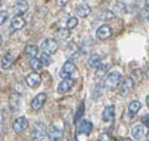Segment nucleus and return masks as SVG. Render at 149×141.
I'll return each mask as SVG.
<instances>
[{"instance_id": "obj_1", "label": "nucleus", "mask_w": 149, "mask_h": 141, "mask_svg": "<svg viewBox=\"0 0 149 141\" xmlns=\"http://www.w3.org/2000/svg\"><path fill=\"white\" fill-rule=\"evenodd\" d=\"M120 82H122V74L118 72H112L106 78L104 87L108 89V91H114L116 88H118Z\"/></svg>"}, {"instance_id": "obj_2", "label": "nucleus", "mask_w": 149, "mask_h": 141, "mask_svg": "<svg viewBox=\"0 0 149 141\" xmlns=\"http://www.w3.org/2000/svg\"><path fill=\"white\" fill-rule=\"evenodd\" d=\"M76 66L72 61H67V62H65L62 68H61V72H60V76L62 77V79H67V78H72L74 76V73H76Z\"/></svg>"}, {"instance_id": "obj_3", "label": "nucleus", "mask_w": 149, "mask_h": 141, "mask_svg": "<svg viewBox=\"0 0 149 141\" xmlns=\"http://www.w3.org/2000/svg\"><path fill=\"white\" fill-rule=\"evenodd\" d=\"M47 134V129L44 123L41 121H37V123L34 124L32 126V130H31V135L35 140H42L45 138V135Z\"/></svg>"}, {"instance_id": "obj_4", "label": "nucleus", "mask_w": 149, "mask_h": 141, "mask_svg": "<svg viewBox=\"0 0 149 141\" xmlns=\"http://www.w3.org/2000/svg\"><path fill=\"white\" fill-rule=\"evenodd\" d=\"M41 48H42L45 55L51 56L58 50V44H57V41L54 39H46L42 44H41Z\"/></svg>"}, {"instance_id": "obj_5", "label": "nucleus", "mask_w": 149, "mask_h": 141, "mask_svg": "<svg viewBox=\"0 0 149 141\" xmlns=\"http://www.w3.org/2000/svg\"><path fill=\"white\" fill-rule=\"evenodd\" d=\"M27 126H29V121H27V119L24 116H20V118H17V119L14 120L13 130L17 134H21L22 131H25L27 129Z\"/></svg>"}, {"instance_id": "obj_6", "label": "nucleus", "mask_w": 149, "mask_h": 141, "mask_svg": "<svg viewBox=\"0 0 149 141\" xmlns=\"http://www.w3.org/2000/svg\"><path fill=\"white\" fill-rule=\"evenodd\" d=\"M17 55L15 51H9L8 53H5V56L1 59V68L3 69H9L14 64V62L16 61Z\"/></svg>"}, {"instance_id": "obj_7", "label": "nucleus", "mask_w": 149, "mask_h": 141, "mask_svg": "<svg viewBox=\"0 0 149 141\" xmlns=\"http://www.w3.org/2000/svg\"><path fill=\"white\" fill-rule=\"evenodd\" d=\"M46 100H47V95H46V93H39L37 95H35V98L31 100V108L34 110H40L41 108L45 105Z\"/></svg>"}, {"instance_id": "obj_8", "label": "nucleus", "mask_w": 149, "mask_h": 141, "mask_svg": "<svg viewBox=\"0 0 149 141\" xmlns=\"http://www.w3.org/2000/svg\"><path fill=\"white\" fill-rule=\"evenodd\" d=\"M74 84V79L73 78H67V79H62L61 82L58 83V87H57V92L60 94H65L71 91V88L73 87Z\"/></svg>"}, {"instance_id": "obj_9", "label": "nucleus", "mask_w": 149, "mask_h": 141, "mask_svg": "<svg viewBox=\"0 0 149 141\" xmlns=\"http://www.w3.org/2000/svg\"><path fill=\"white\" fill-rule=\"evenodd\" d=\"M41 83V76L36 72H32L26 76V84L31 88H37Z\"/></svg>"}, {"instance_id": "obj_10", "label": "nucleus", "mask_w": 149, "mask_h": 141, "mask_svg": "<svg viewBox=\"0 0 149 141\" xmlns=\"http://www.w3.org/2000/svg\"><path fill=\"white\" fill-rule=\"evenodd\" d=\"M134 84L136 83L133 82V79L130 77L125 78V81L122 84V88H120V97H127L128 94L132 92V89L134 88Z\"/></svg>"}, {"instance_id": "obj_11", "label": "nucleus", "mask_w": 149, "mask_h": 141, "mask_svg": "<svg viewBox=\"0 0 149 141\" xmlns=\"http://www.w3.org/2000/svg\"><path fill=\"white\" fill-rule=\"evenodd\" d=\"M114 113H116V109L113 105H107L103 109V113H102V119H103V121L111 123V121L114 119Z\"/></svg>"}, {"instance_id": "obj_12", "label": "nucleus", "mask_w": 149, "mask_h": 141, "mask_svg": "<svg viewBox=\"0 0 149 141\" xmlns=\"http://www.w3.org/2000/svg\"><path fill=\"white\" fill-rule=\"evenodd\" d=\"M112 35V29L108 25H102L97 29V37L101 40H107L109 39Z\"/></svg>"}, {"instance_id": "obj_13", "label": "nucleus", "mask_w": 149, "mask_h": 141, "mask_svg": "<svg viewBox=\"0 0 149 141\" xmlns=\"http://www.w3.org/2000/svg\"><path fill=\"white\" fill-rule=\"evenodd\" d=\"M25 19L22 17L21 15H15L13 19H11V22H10V26L13 30H21L22 27L25 26Z\"/></svg>"}, {"instance_id": "obj_14", "label": "nucleus", "mask_w": 149, "mask_h": 141, "mask_svg": "<svg viewBox=\"0 0 149 141\" xmlns=\"http://www.w3.org/2000/svg\"><path fill=\"white\" fill-rule=\"evenodd\" d=\"M90 12H91V8L87 3L78 4V6L76 8V14L80 17H86V16L90 15Z\"/></svg>"}, {"instance_id": "obj_15", "label": "nucleus", "mask_w": 149, "mask_h": 141, "mask_svg": "<svg viewBox=\"0 0 149 141\" xmlns=\"http://www.w3.org/2000/svg\"><path fill=\"white\" fill-rule=\"evenodd\" d=\"M146 135V128L143 125H136L132 129V136L134 140H141Z\"/></svg>"}, {"instance_id": "obj_16", "label": "nucleus", "mask_w": 149, "mask_h": 141, "mask_svg": "<svg viewBox=\"0 0 149 141\" xmlns=\"http://www.w3.org/2000/svg\"><path fill=\"white\" fill-rule=\"evenodd\" d=\"M88 66H90L91 68L93 69H97V68H100L101 66H102V58H101V56L100 55H92L90 58H88Z\"/></svg>"}, {"instance_id": "obj_17", "label": "nucleus", "mask_w": 149, "mask_h": 141, "mask_svg": "<svg viewBox=\"0 0 149 141\" xmlns=\"http://www.w3.org/2000/svg\"><path fill=\"white\" fill-rule=\"evenodd\" d=\"M141 108H142V104H141V102H139V100H133V102H130L129 105H128V114H129V116L133 118V116L139 111V109H141Z\"/></svg>"}, {"instance_id": "obj_18", "label": "nucleus", "mask_w": 149, "mask_h": 141, "mask_svg": "<svg viewBox=\"0 0 149 141\" xmlns=\"http://www.w3.org/2000/svg\"><path fill=\"white\" fill-rule=\"evenodd\" d=\"M92 124H91V121H88V120H82L81 121V124L78 125V131L82 134H91V131H92Z\"/></svg>"}, {"instance_id": "obj_19", "label": "nucleus", "mask_w": 149, "mask_h": 141, "mask_svg": "<svg viewBox=\"0 0 149 141\" xmlns=\"http://www.w3.org/2000/svg\"><path fill=\"white\" fill-rule=\"evenodd\" d=\"M24 53H25V56H27V57H30V59L35 58L36 55L39 53V47L34 46V45H27L24 48Z\"/></svg>"}, {"instance_id": "obj_20", "label": "nucleus", "mask_w": 149, "mask_h": 141, "mask_svg": "<svg viewBox=\"0 0 149 141\" xmlns=\"http://www.w3.org/2000/svg\"><path fill=\"white\" fill-rule=\"evenodd\" d=\"M27 9H29V3L27 1H17L14 5V10L17 12V15L24 14L25 11H27Z\"/></svg>"}, {"instance_id": "obj_21", "label": "nucleus", "mask_w": 149, "mask_h": 141, "mask_svg": "<svg viewBox=\"0 0 149 141\" xmlns=\"http://www.w3.org/2000/svg\"><path fill=\"white\" fill-rule=\"evenodd\" d=\"M47 134H49L50 139L52 140V141H54V140L57 141V140L62 136V131L60 130V129H57L56 126H51V128L49 129V131H47Z\"/></svg>"}, {"instance_id": "obj_22", "label": "nucleus", "mask_w": 149, "mask_h": 141, "mask_svg": "<svg viewBox=\"0 0 149 141\" xmlns=\"http://www.w3.org/2000/svg\"><path fill=\"white\" fill-rule=\"evenodd\" d=\"M29 63H30V67L34 69V72H36V70H40L41 68L44 67L42 63H41V61L39 58H36V57L35 58H31Z\"/></svg>"}, {"instance_id": "obj_23", "label": "nucleus", "mask_w": 149, "mask_h": 141, "mask_svg": "<svg viewBox=\"0 0 149 141\" xmlns=\"http://www.w3.org/2000/svg\"><path fill=\"white\" fill-rule=\"evenodd\" d=\"M119 14V15H122V14L125 12V4L122 3V1H118L114 4V10H113V14Z\"/></svg>"}, {"instance_id": "obj_24", "label": "nucleus", "mask_w": 149, "mask_h": 141, "mask_svg": "<svg viewBox=\"0 0 149 141\" xmlns=\"http://www.w3.org/2000/svg\"><path fill=\"white\" fill-rule=\"evenodd\" d=\"M78 25V20H77V17H74V16H72V17H70L68 20H67V22H66V27L70 30V29H74Z\"/></svg>"}, {"instance_id": "obj_25", "label": "nucleus", "mask_w": 149, "mask_h": 141, "mask_svg": "<svg viewBox=\"0 0 149 141\" xmlns=\"http://www.w3.org/2000/svg\"><path fill=\"white\" fill-rule=\"evenodd\" d=\"M142 70L141 69H136V70H133V77H130L133 79V82L134 83H139L142 81Z\"/></svg>"}, {"instance_id": "obj_26", "label": "nucleus", "mask_w": 149, "mask_h": 141, "mask_svg": "<svg viewBox=\"0 0 149 141\" xmlns=\"http://www.w3.org/2000/svg\"><path fill=\"white\" fill-rule=\"evenodd\" d=\"M57 37L61 40H65V39H68L70 37V31L68 29H60L57 31Z\"/></svg>"}, {"instance_id": "obj_27", "label": "nucleus", "mask_w": 149, "mask_h": 141, "mask_svg": "<svg viewBox=\"0 0 149 141\" xmlns=\"http://www.w3.org/2000/svg\"><path fill=\"white\" fill-rule=\"evenodd\" d=\"M40 61H41V63H42V66H45V67H47V66H50L51 64V57L49 55H45V53H42L41 55V58H40Z\"/></svg>"}, {"instance_id": "obj_28", "label": "nucleus", "mask_w": 149, "mask_h": 141, "mask_svg": "<svg viewBox=\"0 0 149 141\" xmlns=\"http://www.w3.org/2000/svg\"><path fill=\"white\" fill-rule=\"evenodd\" d=\"M107 69H108V66L107 64H102L100 68H97V77H102V76H104V73L107 72Z\"/></svg>"}, {"instance_id": "obj_29", "label": "nucleus", "mask_w": 149, "mask_h": 141, "mask_svg": "<svg viewBox=\"0 0 149 141\" xmlns=\"http://www.w3.org/2000/svg\"><path fill=\"white\" fill-rule=\"evenodd\" d=\"M141 17L144 20L149 19V5H144V8L141 10Z\"/></svg>"}, {"instance_id": "obj_30", "label": "nucleus", "mask_w": 149, "mask_h": 141, "mask_svg": "<svg viewBox=\"0 0 149 141\" xmlns=\"http://www.w3.org/2000/svg\"><path fill=\"white\" fill-rule=\"evenodd\" d=\"M113 17H114L113 11H109V10H104L101 15V19H104V20H109V19H113Z\"/></svg>"}, {"instance_id": "obj_31", "label": "nucleus", "mask_w": 149, "mask_h": 141, "mask_svg": "<svg viewBox=\"0 0 149 141\" xmlns=\"http://www.w3.org/2000/svg\"><path fill=\"white\" fill-rule=\"evenodd\" d=\"M6 19H8V12L6 11H0V26L6 21Z\"/></svg>"}, {"instance_id": "obj_32", "label": "nucleus", "mask_w": 149, "mask_h": 141, "mask_svg": "<svg viewBox=\"0 0 149 141\" xmlns=\"http://www.w3.org/2000/svg\"><path fill=\"white\" fill-rule=\"evenodd\" d=\"M98 141H112V139H111V136H109L108 134L103 133V134H101V135H100Z\"/></svg>"}, {"instance_id": "obj_33", "label": "nucleus", "mask_w": 149, "mask_h": 141, "mask_svg": "<svg viewBox=\"0 0 149 141\" xmlns=\"http://www.w3.org/2000/svg\"><path fill=\"white\" fill-rule=\"evenodd\" d=\"M85 110V105L83 104H81L80 105V108H78V110H77V115H76V120H78L81 118V115H82V111Z\"/></svg>"}, {"instance_id": "obj_34", "label": "nucleus", "mask_w": 149, "mask_h": 141, "mask_svg": "<svg viewBox=\"0 0 149 141\" xmlns=\"http://www.w3.org/2000/svg\"><path fill=\"white\" fill-rule=\"evenodd\" d=\"M143 121L146 123V126H149V116L148 115H146V116L143 118Z\"/></svg>"}, {"instance_id": "obj_35", "label": "nucleus", "mask_w": 149, "mask_h": 141, "mask_svg": "<svg viewBox=\"0 0 149 141\" xmlns=\"http://www.w3.org/2000/svg\"><path fill=\"white\" fill-rule=\"evenodd\" d=\"M146 77H147V79L149 81V66H148V68H147V70H146Z\"/></svg>"}, {"instance_id": "obj_36", "label": "nucleus", "mask_w": 149, "mask_h": 141, "mask_svg": "<svg viewBox=\"0 0 149 141\" xmlns=\"http://www.w3.org/2000/svg\"><path fill=\"white\" fill-rule=\"evenodd\" d=\"M3 133H4V130H3V125H1V123H0V138L3 136Z\"/></svg>"}, {"instance_id": "obj_37", "label": "nucleus", "mask_w": 149, "mask_h": 141, "mask_svg": "<svg viewBox=\"0 0 149 141\" xmlns=\"http://www.w3.org/2000/svg\"><path fill=\"white\" fill-rule=\"evenodd\" d=\"M67 4V1H58V5L60 6H63V5H66Z\"/></svg>"}, {"instance_id": "obj_38", "label": "nucleus", "mask_w": 149, "mask_h": 141, "mask_svg": "<svg viewBox=\"0 0 149 141\" xmlns=\"http://www.w3.org/2000/svg\"><path fill=\"white\" fill-rule=\"evenodd\" d=\"M147 105H148V108H149V95L147 97Z\"/></svg>"}, {"instance_id": "obj_39", "label": "nucleus", "mask_w": 149, "mask_h": 141, "mask_svg": "<svg viewBox=\"0 0 149 141\" xmlns=\"http://www.w3.org/2000/svg\"><path fill=\"white\" fill-rule=\"evenodd\" d=\"M1 44H3V37H1V35H0V46H1Z\"/></svg>"}, {"instance_id": "obj_40", "label": "nucleus", "mask_w": 149, "mask_h": 141, "mask_svg": "<svg viewBox=\"0 0 149 141\" xmlns=\"http://www.w3.org/2000/svg\"><path fill=\"white\" fill-rule=\"evenodd\" d=\"M122 141H133V140L132 139H123Z\"/></svg>"}, {"instance_id": "obj_41", "label": "nucleus", "mask_w": 149, "mask_h": 141, "mask_svg": "<svg viewBox=\"0 0 149 141\" xmlns=\"http://www.w3.org/2000/svg\"><path fill=\"white\" fill-rule=\"evenodd\" d=\"M147 141H149V131L147 133Z\"/></svg>"}]
</instances>
